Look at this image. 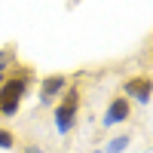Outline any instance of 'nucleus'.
I'll return each mask as SVG.
<instances>
[{
    "instance_id": "f257e3e1",
    "label": "nucleus",
    "mask_w": 153,
    "mask_h": 153,
    "mask_svg": "<svg viewBox=\"0 0 153 153\" xmlns=\"http://www.w3.org/2000/svg\"><path fill=\"white\" fill-rule=\"evenodd\" d=\"M34 83L31 68H19V74H6L0 83V113L3 117H16L22 107V98L28 95V89Z\"/></svg>"
},
{
    "instance_id": "f03ea898",
    "label": "nucleus",
    "mask_w": 153,
    "mask_h": 153,
    "mask_svg": "<svg viewBox=\"0 0 153 153\" xmlns=\"http://www.w3.org/2000/svg\"><path fill=\"white\" fill-rule=\"evenodd\" d=\"M80 101H83V95H80V89H76V86H68L65 92L58 95V101H55V113H52V126H55L58 135L74 132L76 113H80Z\"/></svg>"
},
{
    "instance_id": "7ed1b4c3",
    "label": "nucleus",
    "mask_w": 153,
    "mask_h": 153,
    "mask_svg": "<svg viewBox=\"0 0 153 153\" xmlns=\"http://www.w3.org/2000/svg\"><path fill=\"white\" fill-rule=\"evenodd\" d=\"M126 120H132V101H129V95L110 98L104 117H101V126H104V129H110V126H120V123H126Z\"/></svg>"
},
{
    "instance_id": "20e7f679",
    "label": "nucleus",
    "mask_w": 153,
    "mask_h": 153,
    "mask_svg": "<svg viewBox=\"0 0 153 153\" xmlns=\"http://www.w3.org/2000/svg\"><path fill=\"white\" fill-rule=\"evenodd\" d=\"M68 86H71V80H68L65 74H49V76H43V80H40V104L43 107L55 104L58 95L65 92Z\"/></svg>"
},
{
    "instance_id": "39448f33",
    "label": "nucleus",
    "mask_w": 153,
    "mask_h": 153,
    "mask_svg": "<svg viewBox=\"0 0 153 153\" xmlns=\"http://www.w3.org/2000/svg\"><path fill=\"white\" fill-rule=\"evenodd\" d=\"M123 95H132L138 104H147L150 95H153V83L147 74H138V76H129V80L123 83Z\"/></svg>"
},
{
    "instance_id": "423d86ee",
    "label": "nucleus",
    "mask_w": 153,
    "mask_h": 153,
    "mask_svg": "<svg viewBox=\"0 0 153 153\" xmlns=\"http://www.w3.org/2000/svg\"><path fill=\"white\" fill-rule=\"evenodd\" d=\"M129 144H132V135H117V138H110V141H107L104 153H126Z\"/></svg>"
},
{
    "instance_id": "0eeeda50",
    "label": "nucleus",
    "mask_w": 153,
    "mask_h": 153,
    "mask_svg": "<svg viewBox=\"0 0 153 153\" xmlns=\"http://www.w3.org/2000/svg\"><path fill=\"white\" fill-rule=\"evenodd\" d=\"M12 61H16V55H12V46H3V49H0V83H3V76L9 74Z\"/></svg>"
},
{
    "instance_id": "6e6552de",
    "label": "nucleus",
    "mask_w": 153,
    "mask_h": 153,
    "mask_svg": "<svg viewBox=\"0 0 153 153\" xmlns=\"http://www.w3.org/2000/svg\"><path fill=\"white\" fill-rule=\"evenodd\" d=\"M16 147V135L9 129H0V150H12Z\"/></svg>"
},
{
    "instance_id": "1a4fd4ad",
    "label": "nucleus",
    "mask_w": 153,
    "mask_h": 153,
    "mask_svg": "<svg viewBox=\"0 0 153 153\" xmlns=\"http://www.w3.org/2000/svg\"><path fill=\"white\" fill-rule=\"evenodd\" d=\"M25 153H43V147H40V144H31V147L25 150Z\"/></svg>"
},
{
    "instance_id": "9d476101",
    "label": "nucleus",
    "mask_w": 153,
    "mask_h": 153,
    "mask_svg": "<svg viewBox=\"0 0 153 153\" xmlns=\"http://www.w3.org/2000/svg\"><path fill=\"white\" fill-rule=\"evenodd\" d=\"M92 153H104V150H92Z\"/></svg>"
}]
</instances>
